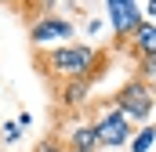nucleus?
I'll list each match as a JSON object with an SVG mask.
<instances>
[{
	"mask_svg": "<svg viewBox=\"0 0 156 152\" xmlns=\"http://www.w3.org/2000/svg\"><path fill=\"white\" fill-rule=\"evenodd\" d=\"M102 11H105L102 18L109 22V29H113L120 40H131V33L145 22V18H142V4H134V0H105Z\"/></svg>",
	"mask_w": 156,
	"mask_h": 152,
	"instance_id": "nucleus-5",
	"label": "nucleus"
},
{
	"mask_svg": "<svg viewBox=\"0 0 156 152\" xmlns=\"http://www.w3.org/2000/svg\"><path fill=\"white\" fill-rule=\"evenodd\" d=\"M69 40H76V22L66 15H37L29 22V43L40 51H55L66 47Z\"/></svg>",
	"mask_w": 156,
	"mask_h": 152,
	"instance_id": "nucleus-3",
	"label": "nucleus"
},
{
	"mask_svg": "<svg viewBox=\"0 0 156 152\" xmlns=\"http://www.w3.org/2000/svg\"><path fill=\"white\" fill-rule=\"evenodd\" d=\"M131 47H134V54H138V58L156 54V22H142V26L131 33Z\"/></svg>",
	"mask_w": 156,
	"mask_h": 152,
	"instance_id": "nucleus-8",
	"label": "nucleus"
},
{
	"mask_svg": "<svg viewBox=\"0 0 156 152\" xmlns=\"http://www.w3.org/2000/svg\"><path fill=\"white\" fill-rule=\"evenodd\" d=\"M142 18H145V22H156V0L142 4Z\"/></svg>",
	"mask_w": 156,
	"mask_h": 152,
	"instance_id": "nucleus-14",
	"label": "nucleus"
},
{
	"mask_svg": "<svg viewBox=\"0 0 156 152\" xmlns=\"http://www.w3.org/2000/svg\"><path fill=\"white\" fill-rule=\"evenodd\" d=\"M113 105H116L131 123H142V127H145V123L153 119V112H156V91H153V83H145V80L134 76V80H127L116 91Z\"/></svg>",
	"mask_w": 156,
	"mask_h": 152,
	"instance_id": "nucleus-2",
	"label": "nucleus"
},
{
	"mask_svg": "<svg viewBox=\"0 0 156 152\" xmlns=\"http://www.w3.org/2000/svg\"><path fill=\"white\" fill-rule=\"evenodd\" d=\"M66 149H69V152H98L102 145H98L91 123H76L73 130H66Z\"/></svg>",
	"mask_w": 156,
	"mask_h": 152,
	"instance_id": "nucleus-6",
	"label": "nucleus"
},
{
	"mask_svg": "<svg viewBox=\"0 0 156 152\" xmlns=\"http://www.w3.org/2000/svg\"><path fill=\"white\" fill-rule=\"evenodd\" d=\"M15 123H18V127H22V130H26V127H29V123H33V116H29V112H18V119H15Z\"/></svg>",
	"mask_w": 156,
	"mask_h": 152,
	"instance_id": "nucleus-15",
	"label": "nucleus"
},
{
	"mask_svg": "<svg viewBox=\"0 0 156 152\" xmlns=\"http://www.w3.org/2000/svg\"><path fill=\"white\" fill-rule=\"evenodd\" d=\"M102 62V51L91 43H66L55 51H44V73L58 83L66 80H91Z\"/></svg>",
	"mask_w": 156,
	"mask_h": 152,
	"instance_id": "nucleus-1",
	"label": "nucleus"
},
{
	"mask_svg": "<svg viewBox=\"0 0 156 152\" xmlns=\"http://www.w3.org/2000/svg\"><path fill=\"white\" fill-rule=\"evenodd\" d=\"M153 145H156V127H153V123L138 127V130H134V138H131V152H149Z\"/></svg>",
	"mask_w": 156,
	"mask_h": 152,
	"instance_id": "nucleus-9",
	"label": "nucleus"
},
{
	"mask_svg": "<svg viewBox=\"0 0 156 152\" xmlns=\"http://www.w3.org/2000/svg\"><path fill=\"white\" fill-rule=\"evenodd\" d=\"M138 80H145V83H153L156 80V54H149V58H138Z\"/></svg>",
	"mask_w": 156,
	"mask_h": 152,
	"instance_id": "nucleus-11",
	"label": "nucleus"
},
{
	"mask_svg": "<svg viewBox=\"0 0 156 152\" xmlns=\"http://www.w3.org/2000/svg\"><path fill=\"white\" fill-rule=\"evenodd\" d=\"M91 127H94V138H98L102 149H123V145H131V138H134V123L120 112L116 105H105L102 112L94 116Z\"/></svg>",
	"mask_w": 156,
	"mask_h": 152,
	"instance_id": "nucleus-4",
	"label": "nucleus"
},
{
	"mask_svg": "<svg viewBox=\"0 0 156 152\" xmlns=\"http://www.w3.org/2000/svg\"><path fill=\"white\" fill-rule=\"evenodd\" d=\"M62 152H69V149H62Z\"/></svg>",
	"mask_w": 156,
	"mask_h": 152,
	"instance_id": "nucleus-16",
	"label": "nucleus"
},
{
	"mask_svg": "<svg viewBox=\"0 0 156 152\" xmlns=\"http://www.w3.org/2000/svg\"><path fill=\"white\" fill-rule=\"evenodd\" d=\"M15 141H22V127H18L15 119H7V123L0 127V145H15Z\"/></svg>",
	"mask_w": 156,
	"mask_h": 152,
	"instance_id": "nucleus-10",
	"label": "nucleus"
},
{
	"mask_svg": "<svg viewBox=\"0 0 156 152\" xmlns=\"http://www.w3.org/2000/svg\"><path fill=\"white\" fill-rule=\"evenodd\" d=\"M91 83H94V80H66V83L58 87V102H62L66 109L83 105V102H87V94H91Z\"/></svg>",
	"mask_w": 156,
	"mask_h": 152,
	"instance_id": "nucleus-7",
	"label": "nucleus"
},
{
	"mask_svg": "<svg viewBox=\"0 0 156 152\" xmlns=\"http://www.w3.org/2000/svg\"><path fill=\"white\" fill-rule=\"evenodd\" d=\"M83 29H87V36H98V33L105 29V18H98V15H94V18H87V26H83Z\"/></svg>",
	"mask_w": 156,
	"mask_h": 152,
	"instance_id": "nucleus-13",
	"label": "nucleus"
},
{
	"mask_svg": "<svg viewBox=\"0 0 156 152\" xmlns=\"http://www.w3.org/2000/svg\"><path fill=\"white\" fill-rule=\"evenodd\" d=\"M62 149H66V145H62L58 138H44V141L37 145V152H62Z\"/></svg>",
	"mask_w": 156,
	"mask_h": 152,
	"instance_id": "nucleus-12",
	"label": "nucleus"
}]
</instances>
